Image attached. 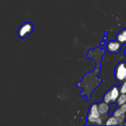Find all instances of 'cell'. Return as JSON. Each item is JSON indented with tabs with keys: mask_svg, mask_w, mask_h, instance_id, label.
<instances>
[{
	"mask_svg": "<svg viewBox=\"0 0 126 126\" xmlns=\"http://www.w3.org/2000/svg\"><path fill=\"white\" fill-rule=\"evenodd\" d=\"M101 115L98 110V105L93 103L90 107L89 110V113L87 116V121L91 124L94 125H101L102 119Z\"/></svg>",
	"mask_w": 126,
	"mask_h": 126,
	"instance_id": "cell-1",
	"label": "cell"
},
{
	"mask_svg": "<svg viewBox=\"0 0 126 126\" xmlns=\"http://www.w3.org/2000/svg\"><path fill=\"white\" fill-rule=\"evenodd\" d=\"M126 103V94H121V95L119 96L117 99V104L119 106H121L122 105Z\"/></svg>",
	"mask_w": 126,
	"mask_h": 126,
	"instance_id": "cell-9",
	"label": "cell"
},
{
	"mask_svg": "<svg viewBox=\"0 0 126 126\" xmlns=\"http://www.w3.org/2000/svg\"><path fill=\"white\" fill-rule=\"evenodd\" d=\"M119 108L120 111H121V113H122V114H125V113H126V103H124V104L120 106V108Z\"/></svg>",
	"mask_w": 126,
	"mask_h": 126,
	"instance_id": "cell-12",
	"label": "cell"
},
{
	"mask_svg": "<svg viewBox=\"0 0 126 126\" xmlns=\"http://www.w3.org/2000/svg\"><path fill=\"white\" fill-rule=\"evenodd\" d=\"M112 107H112L111 105L109 107V115L112 114V113L114 112V111L115 110V109L117 108V105L114 104V103H112Z\"/></svg>",
	"mask_w": 126,
	"mask_h": 126,
	"instance_id": "cell-13",
	"label": "cell"
},
{
	"mask_svg": "<svg viewBox=\"0 0 126 126\" xmlns=\"http://www.w3.org/2000/svg\"><path fill=\"white\" fill-rule=\"evenodd\" d=\"M33 30V26L29 22L25 23L19 28L18 30V36L21 38H24L29 34Z\"/></svg>",
	"mask_w": 126,
	"mask_h": 126,
	"instance_id": "cell-4",
	"label": "cell"
},
{
	"mask_svg": "<svg viewBox=\"0 0 126 126\" xmlns=\"http://www.w3.org/2000/svg\"><path fill=\"white\" fill-rule=\"evenodd\" d=\"M120 92L121 94H126V79L125 80V81L122 84V86H121V89H120Z\"/></svg>",
	"mask_w": 126,
	"mask_h": 126,
	"instance_id": "cell-11",
	"label": "cell"
},
{
	"mask_svg": "<svg viewBox=\"0 0 126 126\" xmlns=\"http://www.w3.org/2000/svg\"><path fill=\"white\" fill-rule=\"evenodd\" d=\"M119 91L117 86L112 87L108 92H106L103 97V101L105 103L109 104L111 102H116L119 96Z\"/></svg>",
	"mask_w": 126,
	"mask_h": 126,
	"instance_id": "cell-2",
	"label": "cell"
},
{
	"mask_svg": "<svg viewBox=\"0 0 126 126\" xmlns=\"http://www.w3.org/2000/svg\"><path fill=\"white\" fill-rule=\"evenodd\" d=\"M125 124V125H126V123H125V124Z\"/></svg>",
	"mask_w": 126,
	"mask_h": 126,
	"instance_id": "cell-15",
	"label": "cell"
},
{
	"mask_svg": "<svg viewBox=\"0 0 126 126\" xmlns=\"http://www.w3.org/2000/svg\"><path fill=\"white\" fill-rule=\"evenodd\" d=\"M117 40L120 43L126 42V30H123L117 35Z\"/></svg>",
	"mask_w": 126,
	"mask_h": 126,
	"instance_id": "cell-7",
	"label": "cell"
},
{
	"mask_svg": "<svg viewBox=\"0 0 126 126\" xmlns=\"http://www.w3.org/2000/svg\"><path fill=\"white\" fill-rule=\"evenodd\" d=\"M106 126H116L118 125V123H117V118L116 117L111 116L107 120L106 123Z\"/></svg>",
	"mask_w": 126,
	"mask_h": 126,
	"instance_id": "cell-8",
	"label": "cell"
},
{
	"mask_svg": "<svg viewBox=\"0 0 126 126\" xmlns=\"http://www.w3.org/2000/svg\"><path fill=\"white\" fill-rule=\"evenodd\" d=\"M124 54H125V55H126V49H125V52H124Z\"/></svg>",
	"mask_w": 126,
	"mask_h": 126,
	"instance_id": "cell-14",
	"label": "cell"
},
{
	"mask_svg": "<svg viewBox=\"0 0 126 126\" xmlns=\"http://www.w3.org/2000/svg\"><path fill=\"white\" fill-rule=\"evenodd\" d=\"M115 77L119 82L126 79V63L121 62L117 65L115 70Z\"/></svg>",
	"mask_w": 126,
	"mask_h": 126,
	"instance_id": "cell-3",
	"label": "cell"
},
{
	"mask_svg": "<svg viewBox=\"0 0 126 126\" xmlns=\"http://www.w3.org/2000/svg\"><path fill=\"white\" fill-rule=\"evenodd\" d=\"M98 110L100 115L106 116L109 111V106L105 102H102L98 105Z\"/></svg>",
	"mask_w": 126,
	"mask_h": 126,
	"instance_id": "cell-6",
	"label": "cell"
},
{
	"mask_svg": "<svg viewBox=\"0 0 126 126\" xmlns=\"http://www.w3.org/2000/svg\"><path fill=\"white\" fill-rule=\"evenodd\" d=\"M117 123H118V124L119 125H122V123L124 122V120H125V116H124V114H121V116H119L117 117Z\"/></svg>",
	"mask_w": 126,
	"mask_h": 126,
	"instance_id": "cell-10",
	"label": "cell"
},
{
	"mask_svg": "<svg viewBox=\"0 0 126 126\" xmlns=\"http://www.w3.org/2000/svg\"><path fill=\"white\" fill-rule=\"evenodd\" d=\"M121 45L119 42L117 41H109L107 43L106 46V49L109 52L112 54H116L121 49Z\"/></svg>",
	"mask_w": 126,
	"mask_h": 126,
	"instance_id": "cell-5",
	"label": "cell"
}]
</instances>
